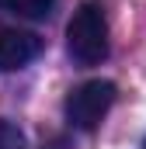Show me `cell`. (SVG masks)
Segmentation results:
<instances>
[{
    "instance_id": "cell-5",
    "label": "cell",
    "mask_w": 146,
    "mask_h": 149,
    "mask_svg": "<svg viewBox=\"0 0 146 149\" xmlns=\"http://www.w3.org/2000/svg\"><path fill=\"white\" fill-rule=\"evenodd\" d=\"M0 149H25V132L7 118H0Z\"/></svg>"
},
{
    "instance_id": "cell-6",
    "label": "cell",
    "mask_w": 146,
    "mask_h": 149,
    "mask_svg": "<svg viewBox=\"0 0 146 149\" xmlns=\"http://www.w3.org/2000/svg\"><path fill=\"white\" fill-rule=\"evenodd\" d=\"M42 149H66V139H63V135H56V139L42 142Z\"/></svg>"
},
{
    "instance_id": "cell-4",
    "label": "cell",
    "mask_w": 146,
    "mask_h": 149,
    "mask_svg": "<svg viewBox=\"0 0 146 149\" xmlns=\"http://www.w3.org/2000/svg\"><path fill=\"white\" fill-rule=\"evenodd\" d=\"M0 7H4V10H11V14H18V17L42 21V17H49V14H52L56 0H0Z\"/></svg>"
},
{
    "instance_id": "cell-2",
    "label": "cell",
    "mask_w": 146,
    "mask_h": 149,
    "mask_svg": "<svg viewBox=\"0 0 146 149\" xmlns=\"http://www.w3.org/2000/svg\"><path fill=\"white\" fill-rule=\"evenodd\" d=\"M115 83L111 80H87V83H80L77 90H70V97H66V121H70L73 128H80V132H94L101 121H105V114L111 111V104H115Z\"/></svg>"
},
{
    "instance_id": "cell-3",
    "label": "cell",
    "mask_w": 146,
    "mask_h": 149,
    "mask_svg": "<svg viewBox=\"0 0 146 149\" xmlns=\"http://www.w3.org/2000/svg\"><path fill=\"white\" fill-rule=\"evenodd\" d=\"M38 52H42V38L38 35L0 24V73H14V70L28 66Z\"/></svg>"
},
{
    "instance_id": "cell-1",
    "label": "cell",
    "mask_w": 146,
    "mask_h": 149,
    "mask_svg": "<svg viewBox=\"0 0 146 149\" xmlns=\"http://www.w3.org/2000/svg\"><path fill=\"white\" fill-rule=\"evenodd\" d=\"M66 52L77 66H98L108 56V17L98 0H87L73 10L66 24Z\"/></svg>"
}]
</instances>
